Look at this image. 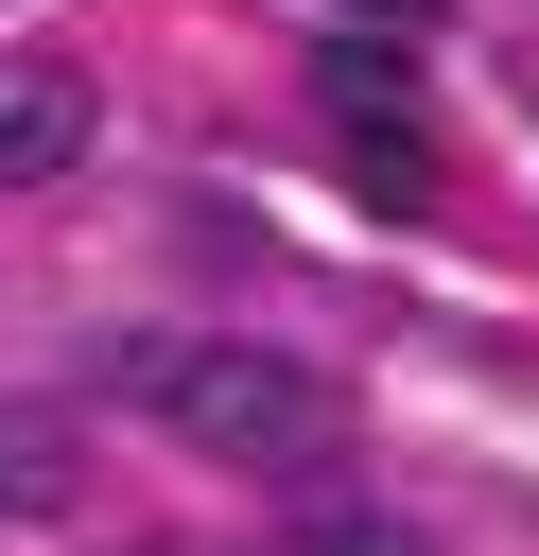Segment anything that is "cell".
<instances>
[{
  "mask_svg": "<svg viewBox=\"0 0 539 556\" xmlns=\"http://www.w3.org/2000/svg\"><path fill=\"white\" fill-rule=\"evenodd\" d=\"M104 382H139L191 452L278 469V486H313V469L348 452V400H330L296 348H174V330H122V348H104Z\"/></svg>",
  "mask_w": 539,
  "mask_h": 556,
  "instance_id": "obj_1",
  "label": "cell"
},
{
  "mask_svg": "<svg viewBox=\"0 0 539 556\" xmlns=\"http://www.w3.org/2000/svg\"><path fill=\"white\" fill-rule=\"evenodd\" d=\"M313 104H330V122H435L400 35H330V52H313Z\"/></svg>",
  "mask_w": 539,
  "mask_h": 556,
  "instance_id": "obj_2",
  "label": "cell"
},
{
  "mask_svg": "<svg viewBox=\"0 0 539 556\" xmlns=\"http://www.w3.org/2000/svg\"><path fill=\"white\" fill-rule=\"evenodd\" d=\"M70 156H87V104H70V87H17V104H0V174H17V191H52Z\"/></svg>",
  "mask_w": 539,
  "mask_h": 556,
  "instance_id": "obj_3",
  "label": "cell"
},
{
  "mask_svg": "<svg viewBox=\"0 0 539 556\" xmlns=\"http://www.w3.org/2000/svg\"><path fill=\"white\" fill-rule=\"evenodd\" d=\"M70 504V434L52 417H0V521H52Z\"/></svg>",
  "mask_w": 539,
  "mask_h": 556,
  "instance_id": "obj_4",
  "label": "cell"
},
{
  "mask_svg": "<svg viewBox=\"0 0 539 556\" xmlns=\"http://www.w3.org/2000/svg\"><path fill=\"white\" fill-rule=\"evenodd\" d=\"M313 556H435V539H400V521H365V504H330V521H313Z\"/></svg>",
  "mask_w": 539,
  "mask_h": 556,
  "instance_id": "obj_5",
  "label": "cell"
},
{
  "mask_svg": "<svg viewBox=\"0 0 539 556\" xmlns=\"http://www.w3.org/2000/svg\"><path fill=\"white\" fill-rule=\"evenodd\" d=\"M330 17H348V35H400V52L435 35V0H330Z\"/></svg>",
  "mask_w": 539,
  "mask_h": 556,
  "instance_id": "obj_6",
  "label": "cell"
}]
</instances>
